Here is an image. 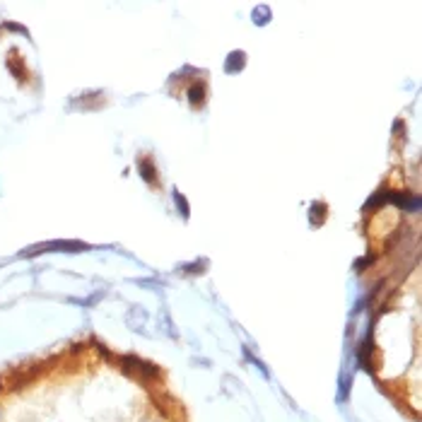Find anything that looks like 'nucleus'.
I'll return each mask as SVG.
<instances>
[]
</instances>
